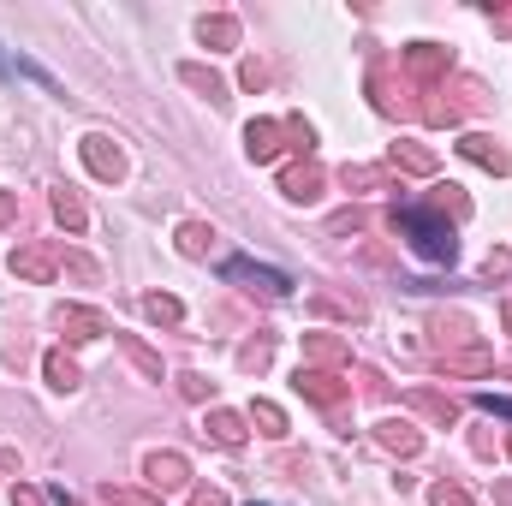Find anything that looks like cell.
I'll return each instance as SVG.
<instances>
[{"label": "cell", "mask_w": 512, "mask_h": 506, "mask_svg": "<svg viewBox=\"0 0 512 506\" xmlns=\"http://www.w3.org/2000/svg\"><path fill=\"white\" fill-rule=\"evenodd\" d=\"M393 233L423 256V262H453L459 239H453V221L435 215V209H393Z\"/></svg>", "instance_id": "6da1fadb"}, {"label": "cell", "mask_w": 512, "mask_h": 506, "mask_svg": "<svg viewBox=\"0 0 512 506\" xmlns=\"http://www.w3.org/2000/svg\"><path fill=\"white\" fill-rule=\"evenodd\" d=\"M60 262H66V251H60L54 239H30V245H18V251L6 256L12 280H24V286H48V280L60 274Z\"/></svg>", "instance_id": "7a4b0ae2"}, {"label": "cell", "mask_w": 512, "mask_h": 506, "mask_svg": "<svg viewBox=\"0 0 512 506\" xmlns=\"http://www.w3.org/2000/svg\"><path fill=\"white\" fill-rule=\"evenodd\" d=\"M399 66H405V78H411L417 90H435V84L453 72V48H441V42H405V48H399Z\"/></svg>", "instance_id": "3957f363"}, {"label": "cell", "mask_w": 512, "mask_h": 506, "mask_svg": "<svg viewBox=\"0 0 512 506\" xmlns=\"http://www.w3.org/2000/svg\"><path fill=\"white\" fill-rule=\"evenodd\" d=\"M78 155H84V167H90L102 185H120V179H126V149H120L108 131H84Z\"/></svg>", "instance_id": "277c9868"}, {"label": "cell", "mask_w": 512, "mask_h": 506, "mask_svg": "<svg viewBox=\"0 0 512 506\" xmlns=\"http://www.w3.org/2000/svg\"><path fill=\"white\" fill-rule=\"evenodd\" d=\"M54 328H60L72 346H90V340L114 334V322H108L102 310H90V304H60V310H54Z\"/></svg>", "instance_id": "5b68a950"}, {"label": "cell", "mask_w": 512, "mask_h": 506, "mask_svg": "<svg viewBox=\"0 0 512 506\" xmlns=\"http://www.w3.org/2000/svg\"><path fill=\"white\" fill-rule=\"evenodd\" d=\"M221 274H227L233 286H251V292H262V298H286V292H292V280H286L280 268H262V262H251V256H233Z\"/></svg>", "instance_id": "8992f818"}, {"label": "cell", "mask_w": 512, "mask_h": 506, "mask_svg": "<svg viewBox=\"0 0 512 506\" xmlns=\"http://www.w3.org/2000/svg\"><path fill=\"white\" fill-rule=\"evenodd\" d=\"M292 387L310 399V405H322V411H334L346 393H352V381H340V370H310V364H298V376H292Z\"/></svg>", "instance_id": "52a82bcc"}, {"label": "cell", "mask_w": 512, "mask_h": 506, "mask_svg": "<svg viewBox=\"0 0 512 506\" xmlns=\"http://www.w3.org/2000/svg\"><path fill=\"white\" fill-rule=\"evenodd\" d=\"M429 340H435L441 358H447V352H465V346L477 340V322H471L465 310H435V316H429Z\"/></svg>", "instance_id": "ba28073f"}, {"label": "cell", "mask_w": 512, "mask_h": 506, "mask_svg": "<svg viewBox=\"0 0 512 506\" xmlns=\"http://www.w3.org/2000/svg\"><path fill=\"white\" fill-rule=\"evenodd\" d=\"M370 96H376V114H387V120H405V114H417V84L411 78H393V72H376L370 78Z\"/></svg>", "instance_id": "9c48e42d"}, {"label": "cell", "mask_w": 512, "mask_h": 506, "mask_svg": "<svg viewBox=\"0 0 512 506\" xmlns=\"http://www.w3.org/2000/svg\"><path fill=\"white\" fill-rule=\"evenodd\" d=\"M143 483H149L155 495H173V489L191 483V459H185V453H149V459H143Z\"/></svg>", "instance_id": "30bf717a"}, {"label": "cell", "mask_w": 512, "mask_h": 506, "mask_svg": "<svg viewBox=\"0 0 512 506\" xmlns=\"http://www.w3.org/2000/svg\"><path fill=\"white\" fill-rule=\"evenodd\" d=\"M322 185H328V173H322V161H292V167H280V191L292 197V203H316L322 197Z\"/></svg>", "instance_id": "8fae6325"}, {"label": "cell", "mask_w": 512, "mask_h": 506, "mask_svg": "<svg viewBox=\"0 0 512 506\" xmlns=\"http://www.w3.org/2000/svg\"><path fill=\"white\" fill-rule=\"evenodd\" d=\"M376 447L393 453V459H417V453H423V429H417L411 417H382V423H376Z\"/></svg>", "instance_id": "7c38bea8"}, {"label": "cell", "mask_w": 512, "mask_h": 506, "mask_svg": "<svg viewBox=\"0 0 512 506\" xmlns=\"http://www.w3.org/2000/svg\"><path fill=\"white\" fill-rule=\"evenodd\" d=\"M405 411L423 417V423H435V429H453V423H459V405H453L447 393H435V387H411V393H405Z\"/></svg>", "instance_id": "4fadbf2b"}, {"label": "cell", "mask_w": 512, "mask_h": 506, "mask_svg": "<svg viewBox=\"0 0 512 506\" xmlns=\"http://www.w3.org/2000/svg\"><path fill=\"white\" fill-rule=\"evenodd\" d=\"M459 155L477 161V167H489V173H512V155L501 149V137H489V131H465L459 137Z\"/></svg>", "instance_id": "5bb4252c"}, {"label": "cell", "mask_w": 512, "mask_h": 506, "mask_svg": "<svg viewBox=\"0 0 512 506\" xmlns=\"http://www.w3.org/2000/svg\"><path fill=\"white\" fill-rule=\"evenodd\" d=\"M179 84H185V90H197V96H209L215 108H227V102H233L227 78H221L215 66H203V60H185V66H179Z\"/></svg>", "instance_id": "9a60e30c"}, {"label": "cell", "mask_w": 512, "mask_h": 506, "mask_svg": "<svg viewBox=\"0 0 512 506\" xmlns=\"http://www.w3.org/2000/svg\"><path fill=\"white\" fill-rule=\"evenodd\" d=\"M387 167L417 173V179H435V173H441V155H435V149H423V143H411V137H399V143L387 149Z\"/></svg>", "instance_id": "2e32d148"}, {"label": "cell", "mask_w": 512, "mask_h": 506, "mask_svg": "<svg viewBox=\"0 0 512 506\" xmlns=\"http://www.w3.org/2000/svg\"><path fill=\"white\" fill-rule=\"evenodd\" d=\"M304 364L310 370H346L352 364V346L340 334H304Z\"/></svg>", "instance_id": "e0dca14e"}, {"label": "cell", "mask_w": 512, "mask_h": 506, "mask_svg": "<svg viewBox=\"0 0 512 506\" xmlns=\"http://www.w3.org/2000/svg\"><path fill=\"white\" fill-rule=\"evenodd\" d=\"M203 435H209L215 447H245V435H251V417H245V411H227V405H215V411L203 417Z\"/></svg>", "instance_id": "ac0fdd59"}, {"label": "cell", "mask_w": 512, "mask_h": 506, "mask_svg": "<svg viewBox=\"0 0 512 506\" xmlns=\"http://www.w3.org/2000/svg\"><path fill=\"white\" fill-rule=\"evenodd\" d=\"M280 149H286V126H280V120H251V126H245V155H251L256 167L274 161Z\"/></svg>", "instance_id": "d6986e66"}, {"label": "cell", "mask_w": 512, "mask_h": 506, "mask_svg": "<svg viewBox=\"0 0 512 506\" xmlns=\"http://www.w3.org/2000/svg\"><path fill=\"white\" fill-rule=\"evenodd\" d=\"M48 209H54V221H60L66 233H84V227H90V209H84V197H78L72 185H54Z\"/></svg>", "instance_id": "ffe728a7"}, {"label": "cell", "mask_w": 512, "mask_h": 506, "mask_svg": "<svg viewBox=\"0 0 512 506\" xmlns=\"http://www.w3.org/2000/svg\"><path fill=\"white\" fill-rule=\"evenodd\" d=\"M42 376L54 393H78L84 387V370H78V358H66V346H54L48 358H42Z\"/></svg>", "instance_id": "44dd1931"}, {"label": "cell", "mask_w": 512, "mask_h": 506, "mask_svg": "<svg viewBox=\"0 0 512 506\" xmlns=\"http://www.w3.org/2000/svg\"><path fill=\"white\" fill-rule=\"evenodd\" d=\"M173 245H179V256H191V262H203V256L215 251V227H209V221H179V233H173Z\"/></svg>", "instance_id": "7402d4cb"}, {"label": "cell", "mask_w": 512, "mask_h": 506, "mask_svg": "<svg viewBox=\"0 0 512 506\" xmlns=\"http://www.w3.org/2000/svg\"><path fill=\"white\" fill-rule=\"evenodd\" d=\"M441 370H447V376H489V370H495V352H489V346H465V352H447Z\"/></svg>", "instance_id": "603a6c76"}, {"label": "cell", "mask_w": 512, "mask_h": 506, "mask_svg": "<svg viewBox=\"0 0 512 506\" xmlns=\"http://www.w3.org/2000/svg\"><path fill=\"white\" fill-rule=\"evenodd\" d=\"M197 36H203V48H239V18L233 12H209L197 24Z\"/></svg>", "instance_id": "cb8c5ba5"}, {"label": "cell", "mask_w": 512, "mask_h": 506, "mask_svg": "<svg viewBox=\"0 0 512 506\" xmlns=\"http://www.w3.org/2000/svg\"><path fill=\"white\" fill-rule=\"evenodd\" d=\"M245 417L256 423V435H268V441H286V435H292V423H286V411H280L274 399H256Z\"/></svg>", "instance_id": "d4e9b609"}, {"label": "cell", "mask_w": 512, "mask_h": 506, "mask_svg": "<svg viewBox=\"0 0 512 506\" xmlns=\"http://www.w3.org/2000/svg\"><path fill=\"white\" fill-rule=\"evenodd\" d=\"M340 185H346L352 197H364V191H387V167H364V161H346V167H340Z\"/></svg>", "instance_id": "484cf974"}, {"label": "cell", "mask_w": 512, "mask_h": 506, "mask_svg": "<svg viewBox=\"0 0 512 506\" xmlns=\"http://www.w3.org/2000/svg\"><path fill=\"white\" fill-rule=\"evenodd\" d=\"M429 209H435V215H447L453 227H459V221H471V197H465L459 185H435V197H429Z\"/></svg>", "instance_id": "4316f807"}, {"label": "cell", "mask_w": 512, "mask_h": 506, "mask_svg": "<svg viewBox=\"0 0 512 506\" xmlns=\"http://www.w3.org/2000/svg\"><path fill=\"white\" fill-rule=\"evenodd\" d=\"M143 316L161 322V328H179V322H185V304H179L173 292H143Z\"/></svg>", "instance_id": "83f0119b"}, {"label": "cell", "mask_w": 512, "mask_h": 506, "mask_svg": "<svg viewBox=\"0 0 512 506\" xmlns=\"http://www.w3.org/2000/svg\"><path fill=\"white\" fill-rule=\"evenodd\" d=\"M114 340H120V352H126V358L137 364V370H143V376L161 381V352H155V346H143L137 334H120V328H114Z\"/></svg>", "instance_id": "f1b7e54d"}, {"label": "cell", "mask_w": 512, "mask_h": 506, "mask_svg": "<svg viewBox=\"0 0 512 506\" xmlns=\"http://www.w3.org/2000/svg\"><path fill=\"white\" fill-rule=\"evenodd\" d=\"M268 364H274V334H256V340L239 346V370H245V376H262Z\"/></svg>", "instance_id": "f546056e"}, {"label": "cell", "mask_w": 512, "mask_h": 506, "mask_svg": "<svg viewBox=\"0 0 512 506\" xmlns=\"http://www.w3.org/2000/svg\"><path fill=\"white\" fill-rule=\"evenodd\" d=\"M423 96H429V102H417V114H423L429 126H459V120H465V114H459V102H447L441 90H423Z\"/></svg>", "instance_id": "4dcf8cb0"}, {"label": "cell", "mask_w": 512, "mask_h": 506, "mask_svg": "<svg viewBox=\"0 0 512 506\" xmlns=\"http://www.w3.org/2000/svg\"><path fill=\"white\" fill-rule=\"evenodd\" d=\"M429 506H477V495H471L465 483L441 477V483H429Z\"/></svg>", "instance_id": "1f68e13d"}, {"label": "cell", "mask_w": 512, "mask_h": 506, "mask_svg": "<svg viewBox=\"0 0 512 506\" xmlns=\"http://www.w3.org/2000/svg\"><path fill=\"white\" fill-rule=\"evenodd\" d=\"M310 304H316L322 316H352V322H364V304H358V298H334V292H316Z\"/></svg>", "instance_id": "d6a6232c"}, {"label": "cell", "mask_w": 512, "mask_h": 506, "mask_svg": "<svg viewBox=\"0 0 512 506\" xmlns=\"http://www.w3.org/2000/svg\"><path fill=\"white\" fill-rule=\"evenodd\" d=\"M60 274H72V280H84V286H96V280H102V268H96V262H90L84 251H66Z\"/></svg>", "instance_id": "836d02e7"}, {"label": "cell", "mask_w": 512, "mask_h": 506, "mask_svg": "<svg viewBox=\"0 0 512 506\" xmlns=\"http://www.w3.org/2000/svg\"><path fill=\"white\" fill-rule=\"evenodd\" d=\"M280 126H286V137H292V149H304V155H310V143H316V126H310L304 114H286Z\"/></svg>", "instance_id": "e575fe53"}, {"label": "cell", "mask_w": 512, "mask_h": 506, "mask_svg": "<svg viewBox=\"0 0 512 506\" xmlns=\"http://www.w3.org/2000/svg\"><path fill=\"white\" fill-rule=\"evenodd\" d=\"M102 506H161V501L143 495V489H114V483H108V489H102Z\"/></svg>", "instance_id": "d590c367"}, {"label": "cell", "mask_w": 512, "mask_h": 506, "mask_svg": "<svg viewBox=\"0 0 512 506\" xmlns=\"http://www.w3.org/2000/svg\"><path fill=\"white\" fill-rule=\"evenodd\" d=\"M179 393H185L191 405H203V399H215V381H209V376H197V370H191V376H179Z\"/></svg>", "instance_id": "8d00e7d4"}, {"label": "cell", "mask_w": 512, "mask_h": 506, "mask_svg": "<svg viewBox=\"0 0 512 506\" xmlns=\"http://www.w3.org/2000/svg\"><path fill=\"white\" fill-rule=\"evenodd\" d=\"M483 280H512V251H489V262H483Z\"/></svg>", "instance_id": "74e56055"}, {"label": "cell", "mask_w": 512, "mask_h": 506, "mask_svg": "<svg viewBox=\"0 0 512 506\" xmlns=\"http://www.w3.org/2000/svg\"><path fill=\"white\" fill-rule=\"evenodd\" d=\"M239 84H245V90H262V84H268V66H262V60H245V72H239Z\"/></svg>", "instance_id": "f35d334b"}, {"label": "cell", "mask_w": 512, "mask_h": 506, "mask_svg": "<svg viewBox=\"0 0 512 506\" xmlns=\"http://www.w3.org/2000/svg\"><path fill=\"white\" fill-rule=\"evenodd\" d=\"M328 233H364V215H358V209H346V215H334V221H328Z\"/></svg>", "instance_id": "ab89813d"}, {"label": "cell", "mask_w": 512, "mask_h": 506, "mask_svg": "<svg viewBox=\"0 0 512 506\" xmlns=\"http://www.w3.org/2000/svg\"><path fill=\"white\" fill-rule=\"evenodd\" d=\"M12 506H48V495L30 489V483H12Z\"/></svg>", "instance_id": "60d3db41"}, {"label": "cell", "mask_w": 512, "mask_h": 506, "mask_svg": "<svg viewBox=\"0 0 512 506\" xmlns=\"http://www.w3.org/2000/svg\"><path fill=\"white\" fill-rule=\"evenodd\" d=\"M471 453H477V459H495V435H489V429H477V435H471Z\"/></svg>", "instance_id": "b9f144b4"}, {"label": "cell", "mask_w": 512, "mask_h": 506, "mask_svg": "<svg viewBox=\"0 0 512 506\" xmlns=\"http://www.w3.org/2000/svg\"><path fill=\"white\" fill-rule=\"evenodd\" d=\"M18 477V447H0V483H12Z\"/></svg>", "instance_id": "7bdbcfd3"}, {"label": "cell", "mask_w": 512, "mask_h": 506, "mask_svg": "<svg viewBox=\"0 0 512 506\" xmlns=\"http://www.w3.org/2000/svg\"><path fill=\"white\" fill-rule=\"evenodd\" d=\"M18 221V197L12 191H0V227H12Z\"/></svg>", "instance_id": "ee69618b"}, {"label": "cell", "mask_w": 512, "mask_h": 506, "mask_svg": "<svg viewBox=\"0 0 512 506\" xmlns=\"http://www.w3.org/2000/svg\"><path fill=\"white\" fill-rule=\"evenodd\" d=\"M191 506H233V501H227L221 489H197V495H191Z\"/></svg>", "instance_id": "f6af8a7d"}, {"label": "cell", "mask_w": 512, "mask_h": 506, "mask_svg": "<svg viewBox=\"0 0 512 506\" xmlns=\"http://www.w3.org/2000/svg\"><path fill=\"white\" fill-rule=\"evenodd\" d=\"M483 411H501V417H512V399H501V393H483Z\"/></svg>", "instance_id": "bcb514c9"}, {"label": "cell", "mask_w": 512, "mask_h": 506, "mask_svg": "<svg viewBox=\"0 0 512 506\" xmlns=\"http://www.w3.org/2000/svg\"><path fill=\"white\" fill-rule=\"evenodd\" d=\"M495 18V30H512V12H489Z\"/></svg>", "instance_id": "7dc6e473"}, {"label": "cell", "mask_w": 512, "mask_h": 506, "mask_svg": "<svg viewBox=\"0 0 512 506\" xmlns=\"http://www.w3.org/2000/svg\"><path fill=\"white\" fill-rule=\"evenodd\" d=\"M501 322H507V334H512V292H507V304H501Z\"/></svg>", "instance_id": "c3c4849f"}, {"label": "cell", "mask_w": 512, "mask_h": 506, "mask_svg": "<svg viewBox=\"0 0 512 506\" xmlns=\"http://www.w3.org/2000/svg\"><path fill=\"white\" fill-rule=\"evenodd\" d=\"M501 453H507V459H512V435H507V441H501Z\"/></svg>", "instance_id": "681fc988"}, {"label": "cell", "mask_w": 512, "mask_h": 506, "mask_svg": "<svg viewBox=\"0 0 512 506\" xmlns=\"http://www.w3.org/2000/svg\"><path fill=\"white\" fill-rule=\"evenodd\" d=\"M66 506H72V501H66Z\"/></svg>", "instance_id": "f907efd6"}, {"label": "cell", "mask_w": 512, "mask_h": 506, "mask_svg": "<svg viewBox=\"0 0 512 506\" xmlns=\"http://www.w3.org/2000/svg\"><path fill=\"white\" fill-rule=\"evenodd\" d=\"M251 506H256V501H251Z\"/></svg>", "instance_id": "816d5d0a"}]
</instances>
